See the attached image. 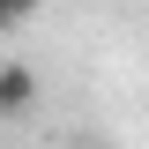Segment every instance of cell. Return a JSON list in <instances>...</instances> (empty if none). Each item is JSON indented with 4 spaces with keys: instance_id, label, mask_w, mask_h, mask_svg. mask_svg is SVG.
Segmentation results:
<instances>
[{
    "instance_id": "2",
    "label": "cell",
    "mask_w": 149,
    "mask_h": 149,
    "mask_svg": "<svg viewBox=\"0 0 149 149\" xmlns=\"http://www.w3.org/2000/svg\"><path fill=\"white\" fill-rule=\"evenodd\" d=\"M37 8H45V0H0V22H8V30H15V22H30Z\"/></svg>"
},
{
    "instance_id": "1",
    "label": "cell",
    "mask_w": 149,
    "mask_h": 149,
    "mask_svg": "<svg viewBox=\"0 0 149 149\" xmlns=\"http://www.w3.org/2000/svg\"><path fill=\"white\" fill-rule=\"evenodd\" d=\"M30 104H37V74L22 60H0V112L8 119H30Z\"/></svg>"
}]
</instances>
